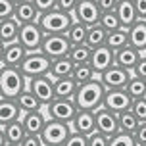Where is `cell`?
I'll list each match as a JSON object with an SVG mask.
<instances>
[{"label": "cell", "mask_w": 146, "mask_h": 146, "mask_svg": "<svg viewBox=\"0 0 146 146\" xmlns=\"http://www.w3.org/2000/svg\"><path fill=\"white\" fill-rule=\"evenodd\" d=\"M104 94H106V87L102 85V81L92 79L87 81L77 87L75 90V96H73V102L77 104L79 110H98L104 104Z\"/></svg>", "instance_id": "obj_1"}, {"label": "cell", "mask_w": 146, "mask_h": 146, "mask_svg": "<svg viewBox=\"0 0 146 146\" xmlns=\"http://www.w3.org/2000/svg\"><path fill=\"white\" fill-rule=\"evenodd\" d=\"M29 79L17 66H2L0 73V92L4 98H17L23 88H27Z\"/></svg>", "instance_id": "obj_2"}, {"label": "cell", "mask_w": 146, "mask_h": 146, "mask_svg": "<svg viewBox=\"0 0 146 146\" xmlns=\"http://www.w3.org/2000/svg\"><path fill=\"white\" fill-rule=\"evenodd\" d=\"M38 25L42 27L44 33H66L69 29V25L75 21L73 12H66L60 8H52L48 12L38 14Z\"/></svg>", "instance_id": "obj_3"}, {"label": "cell", "mask_w": 146, "mask_h": 146, "mask_svg": "<svg viewBox=\"0 0 146 146\" xmlns=\"http://www.w3.org/2000/svg\"><path fill=\"white\" fill-rule=\"evenodd\" d=\"M69 133H71V123L48 117L42 131H40V139H42L44 146H62L66 144V139L69 137Z\"/></svg>", "instance_id": "obj_4"}, {"label": "cell", "mask_w": 146, "mask_h": 146, "mask_svg": "<svg viewBox=\"0 0 146 146\" xmlns=\"http://www.w3.org/2000/svg\"><path fill=\"white\" fill-rule=\"evenodd\" d=\"M50 62L52 60L42 54L40 50H31L27 52V56L23 58L21 66V73L27 77V79H33V77H38V75H46V73L50 71Z\"/></svg>", "instance_id": "obj_5"}, {"label": "cell", "mask_w": 146, "mask_h": 146, "mask_svg": "<svg viewBox=\"0 0 146 146\" xmlns=\"http://www.w3.org/2000/svg\"><path fill=\"white\" fill-rule=\"evenodd\" d=\"M71 50V42L67 40L66 33H46L40 44V52L46 54L50 60L67 56Z\"/></svg>", "instance_id": "obj_6"}, {"label": "cell", "mask_w": 146, "mask_h": 146, "mask_svg": "<svg viewBox=\"0 0 146 146\" xmlns=\"http://www.w3.org/2000/svg\"><path fill=\"white\" fill-rule=\"evenodd\" d=\"M46 108V113L52 119H60V121H66V123H71L73 117L77 115V104L73 102V98H54L50 104L44 106Z\"/></svg>", "instance_id": "obj_7"}, {"label": "cell", "mask_w": 146, "mask_h": 146, "mask_svg": "<svg viewBox=\"0 0 146 146\" xmlns=\"http://www.w3.org/2000/svg\"><path fill=\"white\" fill-rule=\"evenodd\" d=\"M42 27L38 25V21H31V23H23L19 25V35H17V40L27 48V50H40V44H42L44 38Z\"/></svg>", "instance_id": "obj_8"}, {"label": "cell", "mask_w": 146, "mask_h": 146, "mask_svg": "<svg viewBox=\"0 0 146 146\" xmlns=\"http://www.w3.org/2000/svg\"><path fill=\"white\" fill-rule=\"evenodd\" d=\"M131 75H133V71L117 66V64H111L108 69H104L98 75V79L102 81V85L106 88H125L127 81L131 79Z\"/></svg>", "instance_id": "obj_9"}, {"label": "cell", "mask_w": 146, "mask_h": 146, "mask_svg": "<svg viewBox=\"0 0 146 146\" xmlns=\"http://www.w3.org/2000/svg\"><path fill=\"white\" fill-rule=\"evenodd\" d=\"M27 87L36 94V98L42 102V106L50 104L52 100L56 98V94H54V77H52L50 73L29 79V85H27Z\"/></svg>", "instance_id": "obj_10"}, {"label": "cell", "mask_w": 146, "mask_h": 146, "mask_svg": "<svg viewBox=\"0 0 146 146\" xmlns=\"http://www.w3.org/2000/svg\"><path fill=\"white\" fill-rule=\"evenodd\" d=\"M100 14H102V10H100V6H98L96 0H79L77 6L73 8V17H75L77 21L88 25V27L94 25V23H98Z\"/></svg>", "instance_id": "obj_11"}, {"label": "cell", "mask_w": 146, "mask_h": 146, "mask_svg": "<svg viewBox=\"0 0 146 146\" xmlns=\"http://www.w3.org/2000/svg\"><path fill=\"white\" fill-rule=\"evenodd\" d=\"M133 104V98L129 96V92L125 88H106V94H104V108L111 110V111H123L129 110Z\"/></svg>", "instance_id": "obj_12"}, {"label": "cell", "mask_w": 146, "mask_h": 146, "mask_svg": "<svg viewBox=\"0 0 146 146\" xmlns=\"http://www.w3.org/2000/svg\"><path fill=\"white\" fill-rule=\"evenodd\" d=\"M94 117H96V129L106 133L108 137H111L113 133L119 131V119H117L115 111L100 106L98 110H94Z\"/></svg>", "instance_id": "obj_13"}, {"label": "cell", "mask_w": 146, "mask_h": 146, "mask_svg": "<svg viewBox=\"0 0 146 146\" xmlns=\"http://www.w3.org/2000/svg\"><path fill=\"white\" fill-rule=\"evenodd\" d=\"M111 64H115V50H111L108 44L96 46L92 48V56H90V66L94 67L96 75H100L104 69H108Z\"/></svg>", "instance_id": "obj_14"}, {"label": "cell", "mask_w": 146, "mask_h": 146, "mask_svg": "<svg viewBox=\"0 0 146 146\" xmlns=\"http://www.w3.org/2000/svg\"><path fill=\"white\" fill-rule=\"evenodd\" d=\"M142 54H144V52H140L139 48H135L133 44H125L123 48L115 50V64L125 67V69H129V71H133L135 66L139 64V60H140Z\"/></svg>", "instance_id": "obj_15"}, {"label": "cell", "mask_w": 146, "mask_h": 146, "mask_svg": "<svg viewBox=\"0 0 146 146\" xmlns=\"http://www.w3.org/2000/svg\"><path fill=\"white\" fill-rule=\"evenodd\" d=\"M27 48L23 46L19 40H14V42H8L4 46V54H2V64L4 66H21L23 58L27 56Z\"/></svg>", "instance_id": "obj_16"}, {"label": "cell", "mask_w": 146, "mask_h": 146, "mask_svg": "<svg viewBox=\"0 0 146 146\" xmlns=\"http://www.w3.org/2000/svg\"><path fill=\"white\" fill-rule=\"evenodd\" d=\"M71 129L79 131L83 135H90L92 131H96V117L92 110H79L77 115L71 121Z\"/></svg>", "instance_id": "obj_17"}, {"label": "cell", "mask_w": 146, "mask_h": 146, "mask_svg": "<svg viewBox=\"0 0 146 146\" xmlns=\"http://www.w3.org/2000/svg\"><path fill=\"white\" fill-rule=\"evenodd\" d=\"M21 110L15 102V98H0V127L12 123L15 119H21Z\"/></svg>", "instance_id": "obj_18"}, {"label": "cell", "mask_w": 146, "mask_h": 146, "mask_svg": "<svg viewBox=\"0 0 146 146\" xmlns=\"http://www.w3.org/2000/svg\"><path fill=\"white\" fill-rule=\"evenodd\" d=\"M115 14L121 21V27H125V29H129L139 19V14H137V8H135L133 0H119L115 6Z\"/></svg>", "instance_id": "obj_19"}, {"label": "cell", "mask_w": 146, "mask_h": 146, "mask_svg": "<svg viewBox=\"0 0 146 146\" xmlns=\"http://www.w3.org/2000/svg\"><path fill=\"white\" fill-rule=\"evenodd\" d=\"M14 17L19 21V25L36 21V19H38V10H36V6L33 4V0H21V2H17L15 8H14Z\"/></svg>", "instance_id": "obj_20"}, {"label": "cell", "mask_w": 146, "mask_h": 146, "mask_svg": "<svg viewBox=\"0 0 146 146\" xmlns=\"http://www.w3.org/2000/svg\"><path fill=\"white\" fill-rule=\"evenodd\" d=\"M129 44L146 52V19H137L129 27Z\"/></svg>", "instance_id": "obj_21"}, {"label": "cell", "mask_w": 146, "mask_h": 146, "mask_svg": "<svg viewBox=\"0 0 146 146\" xmlns=\"http://www.w3.org/2000/svg\"><path fill=\"white\" fill-rule=\"evenodd\" d=\"M77 87H79V83L73 79L71 75L54 79V94H56V98H73Z\"/></svg>", "instance_id": "obj_22"}, {"label": "cell", "mask_w": 146, "mask_h": 146, "mask_svg": "<svg viewBox=\"0 0 146 146\" xmlns=\"http://www.w3.org/2000/svg\"><path fill=\"white\" fill-rule=\"evenodd\" d=\"M21 121H23V127L27 133H35V135H40L44 123H46V117L40 110H35V111H27L21 115Z\"/></svg>", "instance_id": "obj_23"}, {"label": "cell", "mask_w": 146, "mask_h": 146, "mask_svg": "<svg viewBox=\"0 0 146 146\" xmlns=\"http://www.w3.org/2000/svg\"><path fill=\"white\" fill-rule=\"evenodd\" d=\"M15 102H17V106H19V110H21V113H27V111H35V110H40L42 108V102L36 98V94L31 90L29 87L23 88L21 94L15 98Z\"/></svg>", "instance_id": "obj_24"}, {"label": "cell", "mask_w": 146, "mask_h": 146, "mask_svg": "<svg viewBox=\"0 0 146 146\" xmlns=\"http://www.w3.org/2000/svg\"><path fill=\"white\" fill-rule=\"evenodd\" d=\"M17 35H19V21L15 17L0 19V40L2 42H14V40H17Z\"/></svg>", "instance_id": "obj_25"}, {"label": "cell", "mask_w": 146, "mask_h": 146, "mask_svg": "<svg viewBox=\"0 0 146 146\" xmlns=\"http://www.w3.org/2000/svg\"><path fill=\"white\" fill-rule=\"evenodd\" d=\"M4 133H6L8 144H12V146H21L23 137L27 135V131H25V127H23L21 119H15V121H12V123L4 125Z\"/></svg>", "instance_id": "obj_26"}, {"label": "cell", "mask_w": 146, "mask_h": 146, "mask_svg": "<svg viewBox=\"0 0 146 146\" xmlns=\"http://www.w3.org/2000/svg\"><path fill=\"white\" fill-rule=\"evenodd\" d=\"M73 60L69 56H62V58H54L50 62V75L54 79H58V77H67V75H71L73 73Z\"/></svg>", "instance_id": "obj_27"}, {"label": "cell", "mask_w": 146, "mask_h": 146, "mask_svg": "<svg viewBox=\"0 0 146 146\" xmlns=\"http://www.w3.org/2000/svg\"><path fill=\"white\" fill-rule=\"evenodd\" d=\"M87 33H88V25H85V23H81V21L75 19V21L69 25V29L66 31V36L73 46V44L87 42Z\"/></svg>", "instance_id": "obj_28"}, {"label": "cell", "mask_w": 146, "mask_h": 146, "mask_svg": "<svg viewBox=\"0 0 146 146\" xmlns=\"http://www.w3.org/2000/svg\"><path fill=\"white\" fill-rule=\"evenodd\" d=\"M71 77L79 85H83V83H87V81H92L96 79L98 75H96L94 71V67L90 66V62H83V64H75L73 66V73H71Z\"/></svg>", "instance_id": "obj_29"}, {"label": "cell", "mask_w": 146, "mask_h": 146, "mask_svg": "<svg viewBox=\"0 0 146 146\" xmlns=\"http://www.w3.org/2000/svg\"><path fill=\"white\" fill-rule=\"evenodd\" d=\"M106 44H108L111 50H119V48H123L125 44H129V29L119 27V29L110 31L108 38H106Z\"/></svg>", "instance_id": "obj_30"}, {"label": "cell", "mask_w": 146, "mask_h": 146, "mask_svg": "<svg viewBox=\"0 0 146 146\" xmlns=\"http://www.w3.org/2000/svg\"><path fill=\"white\" fill-rule=\"evenodd\" d=\"M125 90L129 92V96H131L133 100L146 96V79H142V77H139V75L133 73L131 79L127 81V85H125Z\"/></svg>", "instance_id": "obj_31"}, {"label": "cell", "mask_w": 146, "mask_h": 146, "mask_svg": "<svg viewBox=\"0 0 146 146\" xmlns=\"http://www.w3.org/2000/svg\"><path fill=\"white\" fill-rule=\"evenodd\" d=\"M106 38H108V31L104 29L100 23H94V25H90V27H88V33H87V44H90L92 48L106 44Z\"/></svg>", "instance_id": "obj_32"}, {"label": "cell", "mask_w": 146, "mask_h": 146, "mask_svg": "<svg viewBox=\"0 0 146 146\" xmlns=\"http://www.w3.org/2000/svg\"><path fill=\"white\" fill-rule=\"evenodd\" d=\"M67 56L73 60V64H83V62H90V56H92V46H90V44H87V42L73 44Z\"/></svg>", "instance_id": "obj_33"}, {"label": "cell", "mask_w": 146, "mask_h": 146, "mask_svg": "<svg viewBox=\"0 0 146 146\" xmlns=\"http://www.w3.org/2000/svg\"><path fill=\"white\" fill-rule=\"evenodd\" d=\"M117 119H119V129L121 131H129V133H135V129L139 127V117L133 113V110H123L117 113Z\"/></svg>", "instance_id": "obj_34"}, {"label": "cell", "mask_w": 146, "mask_h": 146, "mask_svg": "<svg viewBox=\"0 0 146 146\" xmlns=\"http://www.w3.org/2000/svg\"><path fill=\"white\" fill-rule=\"evenodd\" d=\"M119 144H125V146H137V140H135V133H129V131H119L113 133L110 137V142L108 146H119Z\"/></svg>", "instance_id": "obj_35"}, {"label": "cell", "mask_w": 146, "mask_h": 146, "mask_svg": "<svg viewBox=\"0 0 146 146\" xmlns=\"http://www.w3.org/2000/svg\"><path fill=\"white\" fill-rule=\"evenodd\" d=\"M98 23L102 25L104 29L108 31H113V29H119L121 27V21H119V17H117L115 10H111V12H102L100 14V19H98Z\"/></svg>", "instance_id": "obj_36"}, {"label": "cell", "mask_w": 146, "mask_h": 146, "mask_svg": "<svg viewBox=\"0 0 146 146\" xmlns=\"http://www.w3.org/2000/svg\"><path fill=\"white\" fill-rule=\"evenodd\" d=\"M66 146H88V135H83V133L71 129L69 137L66 139Z\"/></svg>", "instance_id": "obj_37"}, {"label": "cell", "mask_w": 146, "mask_h": 146, "mask_svg": "<svg viewBox=\"0 0 146 146\" xmlns=\"http://www.w3.org/2000/svg\"><path fill=\"white\" fill-rule=\"evenodd\" d=\"M133 113L139 117V121H146V96L142 98H135L131 104Z\"/></svg>", "instance_id": "obj_38"}, {"label": "cell", "mask_w": 146, "mask_h": 146, "mask_svg": "<svg viewBox=\"0 0 146 146\" xmlns=\"http://www.w3.org/2000/svg\"><path fill=\"white\" fill-rule=\"evenodd\" d=\"M108 142H110V137L106 133L98 131V129L88 135V146H108Z\"/></svg>", "instance_id": "obj_39"}, {"label": "cell", "mask_w": 146, "mask_h": 146, "mask_svg": "<svg viewBox=\"0 0 146 146\" xmlns=\"http://www.w3.org/2000/svg\"><path fill=\"white\" fill-rule=\"evenodd\" d=\"M14 8H15V4L12 0H0V19L14 17Z\"/></svg>", "instance_id": "obj_40"}, {"label": "cell", "mask_w": 146, "mask_h": 146, "mask_svg": "<svg viewBox=\"0 0 146 146\" xmlns=\"http://www.w3.org/2000/svg\"><path fill=\"white\" fill-rule=\"evenodd\" d=\"M135 140L137 146H146V121H140L139 127L135 129Z\"/></svg>", "instance_id": "obj_41"}, {"label": "cell", "mask_w": 146, "mask_h": 146, "mask_svg": "<svg viewBox=\"0 0 146 146\" xmlns=\"http://www.w3.org/2000/svg\"><path fill=\"white\" fill-rule=\"evenodd\" d=\"M21 146H44L40 135H35V133H27L21 140Z\"/></svg>", "instance_id": "obj_42"}, {"label": "cell", "mask_w": 146, "mask_h": 146, "mask_svg": "<svg viewBox=\"0 0 146 146\" xmlns=\"http://www.w3.org/2000/svg\"><path fill=\"white\" fill-rule=\"evenodd\" d=\"M33 4L36 6L38 14H42V12H48V10H52V8H56L58 0H33Z\"/></svg>", "instance_id": "obj_43"}, {"label": "cell", "mask_w": 146, "mask_h": 146, "mask_svg": "<svg viewBox=\"0 0 146 146\" xmlns=\"http://www.w3.org/2000/svg\"><path fill=\"white\" fill-rule=\"evenodd\" d=\"M133 73H135V75H139V77H142V79H146V54H142V56H140L139 64L135 66Z\"/></svg>", "instance_id": "obj_44"}, {"label": "cell", "mask_w": 146, "mask_h": 146, "mask_svg": "<svg viewBox=\"0 0 146 146\" xmlns=\"http://www.w3.org/2000/svg\"><path fill=\"white\" fill-rule=\"evenodd\" d=\"M96 2H98V6H100L102 12H111V10H115L119 0H96Z\"/></svg>", "instance_id": "obj_45"}, {"label": "cell", "mask_w": 146, "mask_h": 146, "mask_svg": "<svg viewBox=\"0 0 146 146\" xmlns=\"http://www.w3.org/2000/svg\"><path fill=\"white\" fill-rule=\"evenodd\" d=\"M77 2H79V0H58L56 8H60V10H66V12H73V8L77 6Z\"/></svg>", "instance_id": "obj_46"}, {"label": "cell", "mask_w": 146, "mask_h": 146, "mask_svg": "<svg viewBox=\"0 0 146 146\" xmlns=\"http://www.w3.org/2000/svg\"><path fill=\"white\" fill-rule=\"evenodd\" d=\"M133 2H135V8H137L139 19H146V0H133Z\"/></svg>", "instance_id": "obj_47"}, {"label": "cell", "mask_w": 146, "mask_h": 146, "mask_svg": "<svg viewBox=\"0 0 146 146\" xmlns=\"http://www.w3.org/2000/svg\"><path fill=\"white\" fill-rule=\"evenodd\" d=\"M8 140H6V133H4V127H0V146H6Z\"/></svg>", "instance_id": "obj_48"}, {"label": "cell", "mask_w": 146, "mask_h": 146, "mask_svg": "<svg viewBox=\"0 0 146 146\" xmlns=\"http://www.w3.org/2000/svg\"><path fill=\"white\" fill-rule=\"evenodd\" d=\"M4 46H6V44H4L2 40H0V62H2V54H4Z\"/></svg>", "instance_id": "obj_49"}, {"label": "cell", "mask_w": 146, "mask_h": 146, "mask_svg": "<svg viewBox=\"0 0 146 146\" xmlns=\"http://www.w3.org/2000/svg\"><path fill=\"white\" fill-rule=\"evenodd\" d=\"M2 66H4V64H2V62H0V73H2Z\"/></svg>", "instance_id": "obj_50"}, {"label": "cell", "mask_w": 146, "mask_h": 146, "mask_svg": "<svg viewBox=\"0 0 146 146\" xmlns=\"http://www.w3.org/2000/svg\"><path fill=\"white\" fill-rule=\"evenodd\" d=\"M12 2H14V4H17V2H21V0H12Z\"/></svg>", "instance_id": "obj_51"}, {"label": "cell", "mask_w": 146, "mask_h": 146, "mask_svg": "<svg viewBox=\"0 0 146 146\" xmlns=\"http://www.w3.org/2000/svg\"><path fill=\"white\" fill-rule=\"evenodd\" d=\"M0 98H2V92H0Z\"/></svg>", "instance_id": "obj_52"}]
</instances>
